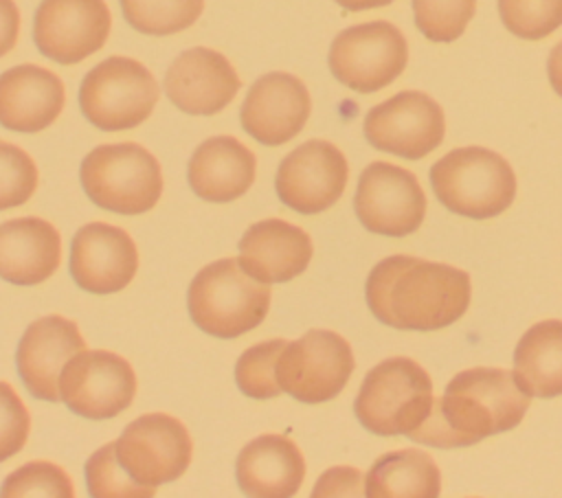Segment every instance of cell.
Returning <instances> with one entry per match:
<instances>
[{"mask_svg": "<svg viewBox=\"0 0 562 498\" xmlns=\"http://www.w3.org/2000/svg\"><path fill=\"white\" fill-rule=\"evenodd\" d=\"M235 476L246 496L288 498L299 491L305 478V459L292 439L261 434L237 454Z\"/></svg>", "mask_w": 562, "mask_h": 498, "instance_id": "7402d4cb", "label": "cell"}, {"mask_svg": "<svg viewBox=\"0 0 562 498\" xmlns=\"http://www.w3.org/2000/svg\"><path fill=\"white\" fill-rule=\"evenodd\" d=\"M349 178L345 154L327 140H307L279 165L274 189L279 200L303 215L334 206Z\"/></svg>", "mask_w": 562, "mask_h": 498, "instance_id": "9a60e30c", "label": "cell"}, {"mask_svg": "<svg viewBox=\"0 0 562 498\" xmlns=\"http://www.w3.org/2000/svg\"><path fill=\"white\" fill-rule=\"evenodd\" d=\"M158 94L154 75L140 61L114 55L86 72L79 86V107L94 127L121 132L147 121Z\"/></svg>", "mask_w": 562, "mask_h": 498, "instance_id": "52a82bcc", "label": "cell"}, {"mask_svg": "<svg viewBox=\"0 0 562 498\" xmlns=\"http://www.w3.org/2000/svg\"><path fill=\"white\" fill-rule=\"evenodd\" d=\"M31 417L11 384L0 382V463L18 454L29 439Z\"/></svg>", "mask_w": 562, "mask_h": 498, "instance_id": "836d02e7", "label": "cell"}, {"mask_svg": "<svg viewBox=\"0 0 562 498\" xmlns=\"http://www.w3.org/2000/svg\"><path fill=\"white\" fill-rule=\"evenodd\" d=\"M514 377L531 397L562 395V320L531 325L514 349Z\"/></svg>", "mask_w": 562, "mask_h": 498, "instance_id": "d4e9b609", "label": "cell"}, {"mask_svg": "<svg viewBox=\"0 0 562 498\" xmlns=\"http://www.w3.org/2000/svg\"><path fill=\"white\" fill-rule=\"evenodd\" d=\"M66 103L61 79L42 66L22 64L0 75V125L35 134L57 121Z\"/></svg>", "mask_w": 562, "mask_h": 498, "instance_id": "ffe728a7", "label": "cell"}, {"mask_svg": "<svg viewBox=\"0 0 562 498\" xmlns=\"http://www.w3.org/2000/svg\"><path fill=\"white\" fill-rule=\"evenodd\" d=\"M2 498H24V496H53V498H72L75 487L70 476L50 461H31L11 472L2 487Z\"/></svg>", "mask_w": 562, "mask_h": 498, "instance_id": "4dcf8cb0", "label": "cell"}, {"mask_svg": "<svg viewBox=\"0 0 562 498\" xmlns=\"http://www.w3.org/2000/svg\"><path fill=\"white\" fill-rule=\"evenodd\" d=\"M112 29L105 0H42L33 18V39L40 53L72 66L103 48Z\"/></svg>", "mask_w": 562, "mask_h": 498, "instance_id": "5bb4252c", "label": "cell"}, {"mask_svg": "<svg viewBox=\"0 0 562 498\" xmlns=\"http://www.w3.org/2000/svg\"><path fill=\"white\" fill-rule=\"evenodd\" d=\"M127 24L145 35H173L198 22L204 0H119Z\"/></svg>", "mask_w": 562, "mask_h": 498, "instance_id": "4316f807", "label": "cell"}, {"mask_svg": "<svg viewBox=\"0 0 562 498\" xmlns=\"http://www.w3.org/2000/svg\"><path fill=\"white\" fill-rule=\"evenodd\" d=\"M312 112L305 83L290 72L261 75L248 90L239 121L261 145H283L301 134Z\"/></svg>", "mask_w": 562, "mask_h": 498, "instance_id": "2e32d148", "label": "cell"}, {"mask_svg": "<svg viewBox=\"0 0 562 498\" xmlns=\"http://www.w3.org/2000/svg\"><path fill=\"white\" fill-rule=\"evenodd\" d=\"M37 189V167L18 145L0 140V211L22 206Z\"/></svg>", "mask_w": 562, "mask_h": 498, "instance_id": "d6a6232c", "label": "cell"}, {"mask_svg": "<svg viewBox=\"0 0 562 498\" xmlns=\"http://www.w3.org/2000/svg\"><path fill=\"white\" fill-rule=\"evenodd\" d=\"M191 320L215 338H237L268 314L270 287L250 276L239 259H220L204 265L187 292Z\"/></svg>", "mask_w": 562, "mask_h": 498, "instance_id": "3957f363", "label": "cell"}, {"mask_svg": "<svg viewBox=\"0 0 562 498\" xmlns=\"http://www.w3.org/2000/svg\"><path fill=\"white\" fill-rule=\"evenodd\" d=\"M353 366V351L340 333L310 329L283 347L277 360V382L290 397L321 404L345 388Z\"/></svg>", "mask_w": 562, "mask_h": 498, "instance_id": "9c48e42d", "label": "cell"}, {"mask_svg": "<svg viewBox=\"0 0 562 498\" xmlns=\"http://www.w3.org/2000/svg\"><path fill=\"white\" fill-rule=\"evenodd\" d=\"M79 180L97 206L121 215L147 213L162 195L160 165L138 143L94 147L81 162Z\"/></svg>", "mask_w": 562, "mask_h": 498, "instance_id": "8992f818", "label": "cell"}, {"mask_svg": "<svg viewBox=\"0 0 562 498\" xmlns=\"http://www.w3.org/2000/svg\"><path fill=\"white\" fill-rule=\"evenodd\" d=\"M138 270V250L127 230L92 222L81 226L70 246V274L90 294H114L130 285Z\"/></svg>", "mask_w": 562, "mask_h": 498, "instance_id": "e0dca14e", "label": "cell"}, {"mask_svg": "<svg viewBox=\"0 0 562 498\" xmlns=\"http://www.w3.org/2000/svg\"><path fill=\"white\" fill-rule=\"evenodd\" d=\"M364 489H362V474L356 469V467H331L327 469L312 496L314 498H321V496H362Z\"/></svg>", "mask_w": 562, "mask_h": 498, "instance_id": "e575fe53", "label": "cell"}, {"mask_svg": "<svg viewBox=\"0 0 562 498\" xmlns=\"http://www.w3.org/2000/svg\"><path fill=\"white\" fill-rule=\"evenodd\" d=\"M364 296L371 314L408 331H435L457 322L472 296L465 270L448 263L393 254L373 265Z\"/></svg>", "mask_w": 562, "mask_h": 498, "instance_id": "6da1fadb", "label": "cell"}, {"mask_svg": "<svg viewBox=\"0 0 562 498\" xmlns=\"http://www.w3.org/2000/svg\"><path fill=\"white\" fill-rule=\"evenodd\" d=\"M86 485L94 498H147L156 494V487L136 483L119 463L114 441L101 445L86 461Z\"/></svg>", "mask_w": 562, "mask_h": 498, "instance_id": "f1b7e54d", "label": "cell"}, {"mask_svg": "<svg viewBox=\"0 0 562 498\" xmlns=\"http://www.w3.org/2000/svg\"><path fill=\"white\" fill-rule=\"evenodd\" d=\"M547 75L551 88L562 97V42H558L547 59Z\"/></svg>", "mask_w": 562, "mask_h": 498, "instance_id": "8d00e7d4", "label": "cell"}, {"mask_svg": "<svg viewBox=\"0 0 562 498\" xmlns=\"http://www.w3.org/2000/svg\"><path fill=\"white\" fill-rule=\"evenodd\" d=\"M20 11L13 0H0V57H4L18 42Z\"/></svg>", "mask_w": 562, "mask_h": 498, "instance_id": "d590c367", "label": "cell"}, {"mask_svg": "<svg viewBox=\"0 0 562 498\" xmlns=\"http://www.w3.org/2000/svg\"><path fill=\"white\" fill-rule=\"evenodd\" d=\"M476 0H413L415 24L430 42H454L472 20Z\"/></svg>", "mask_w": 562, "mask_h": 498, "instance_id": "1f68e13d", "label": "cell"}, {"mask_svg": "<svg viewBox=\"0 0 562 498\" xmlns=\"http://www.w3.org/2000/svg\"><path fill=\"white\" fill-rule=\"evenodd\" d=\"M353 208L367 230L384 237H404L422 226L426 195L408 169L378 160L360 173Z\"/></svg>", "mask_w": 562, "mask_h": 498, "instance_id": "4fadbf2b", "label": "cell"}, {"mask_svg": "<svg viewBox=\"0 0 562 498\" xmlns=\"http://www.w3.org/2000/svg\"><path fill=\"white\" fill-rule=\"evenodd\" d=\"M288 342L283 338L259 342L246 349L235 364L237 388L252 399H272L281 391L277 382V360Z\"/></svg>", "mask_w": 562, "mask_h": 498, "instance_id": "83f0119b", "label": "cell"}, {"mask_svg": "<svg viewBox=\"0 0 562 498\" xmlns=\"http://www.w3.org/2000/svg\"><path fill=\"white\" fill-rule=\"evenodd\" d=\"M432 399V380L422 364L395 355L364 375L353 412L362 428L373 434L411 437L428 419Z\"/></svg>", "mask_w": 562, "mask_h": 498, "instance_id": "277c9868", "label": "cell"}, {"mask_svg": "<svg viewBox=\"0 0 562 498\" xmlns=\"http://www.w3.org/2000/svg\"><path fill=\"white\" fill-rule=\"evenodd\" d=\"M437 200L470 219H490L507 211L516 197L509 162L487 147H459L430 167Z\"/></svg>", "mask_w": 562, "mask_h": 498, "instance_id": "5b68a950", "label": "cell"}, {"mask_svg": "<svg viewBox=\"0 0 562 498\" xmlns=\"http://www.w3.org/2000/svg\"><path fill=\"white\" fill-rule=\"evenodd\" d=\"M529 408V395L505 369H465L441 397L432 399L428 419L408 437L432 448H468L485 437L516 428Z\"/></svg>", "mask_w": 562, "mask_h": 498, "instance_id": "7a4b0ae2", "label": "cell"}, {"mask_svg": "<svg viewBox=\"0 0 562 498\" xmlns=\"http://www.w3.org/2000/svg\"><path fill=\"white\" fill-rule=\"evenodd\" d=\"M408 61L402 31L384 20L340 31L329 46V70L356 92H375L393 83Z\"/></svg>", "mask_w": 562, "mask_h": 498, "instance_id": "ba28073f", "label": "cell"}, {"mask_svg": "<svg viewBox=\"0 0 562 498\" xmlns=\"http://www.w3.org/2000/svg\"><path fill=\"white\" fill-rule=\"evenodd\" d=\"M114 448L121 467L147 487L180 478L193 454L189 430L167 412H149L134 419L123 428Z\"/></svg>", "mask_w": 562, "mask_h": 498, "instance_id": "30bf717a", "label": "cell"}, {"mask_svg": "<svg viewBox=\"0 0 562 498\" xmlns=\"http://www.w3.org/2000/svg\"><path fill=\"white\" fill-rule=\"evenodd\" d=\"M310 235L285 219H261L239 239V265L261 283H285L312 259Z\"/></svg>", "mask_w": 562, "mask_h": 498, "instance_id": "44dd1931", "label": "cell"}, {"mask_svg": "<svg viewBox=\"0 0 562 498\" xmlns=\"http://www.w3.org/2000/svg\"><path fill=\"white\" fill-rule=\"evenodd\" d=\"M446 134L441 105L419 90H404L371 107L364 116V138L371 147L408 160L424 158Z\"/></svg>", "mask_w": 562, "mask_h": 498, "instance_id": "7c38bea8", "label": "cell"}, {"mask_svg": "<svg viewBox=\"0 0 562 498\" xmlns=\"http://www.w3.org/2000/svg\"><path fill=\"white\" fill-rule=\"evenodd\" d=\"M134 395L136 373L112 351L83 349L59 373V399L86 419H112L130 408Z\"/></svg>", "mask_w": 562, "mask_h": 498, "instance_id": "8fae6325", "label": "cell"}, {"mask_svg": "<svg viewBox=\"0 0 562 498\" xmlns=\"http://www.w3.org/2000/svg\"><path fill=\"white\" fill-rule=\"evenodd\" d=\"M505 29L522 39H542L562 26V0H498Z\"/></svg>", "mask_w": 562, "mask_h": 498, "instance_id": "f546056e", "label": "cell"}, {"mask_svg": "<svg viewBox=\"0 0 562 498\" xmlns=\"http://www.w3.org/2000/svg\"><path fill=\"white\" fill-rule=\"evenodd\" d=\"M336 4H340L347 11H367V9H378V7H386L393 0H334Z\"/></svg>", "mask_w": 562, "mask_h": 498, "instance_id": "74e56055", "label": "cell"}, {"mask_svg": "<svg viewBox=\"0 0 562 498\" xmlns=\"http://www.w3.org/2000/svg\"><path fill=\"white\" fill-rule=\"evenodd\" d=\"M83 349L86 340L75 320L55 314L33 320L15 351L18 373L26 391L35 399L61 401L59 373L66 362Z\"/></svg>", "mask_w": 562, "mask_h": 498, "instance_id": "d6986e66", "label": "cell"}, {"mask_svg": "<svg viewBox=\"0 0 562 498\" xmlns=\"http://www.w3.org/2000/svg\"><path fill=\"white\" fill-rule=\"evenodd\" d=\"M239 86L231 61L204 46L180 53L165 72L167 99L193 116L217 114L235 99Z\"/></svg>", "mask_w": 562, "mask_h": 498, "instance_id": "ac0fdd59", "label": "cell"}, {"mask_svg": "<svg viewBox=\"0 0 562 498\" xmlns=\"http://www.w3.org/2000/svg\"><path fill=\"white\" fill-rule=\"evenodd\" d=\"M257 158L233 136L206 138L189 158L187 180L191 191L215 204L241 197L255 182Z\"/></svg>", "mask_w": 562, "mask_h": 498, "instance_id": "603a6c76", "label": "cell"}, {"mask_svg": "<svg viewBox=\"0 0 562 498\" xmlns=\"http://www.w3.org/2000/svg\"><path fill=\"white\" fill-rule=\"evenodd\" d=\"M439 494V467L419 450H395L380 456L364 478L369 498H437Z\"/></svg>", "mask_w": 562, "mask_h": 498, "instance_id": "484cf974", "label": "cell"}, {"mask_svg": "<svg viewBox=\"0 0 562 498\" xmlns=\"http://www.w3.org/2000/svg\"><path fill=\"white\" fill-rule=\"evenodd\" d=\"M61 261V237L40 217H15L0 224V279L37 285L55 274Z\"/></svg>", "mask_w": 562, "mask_h": 498, "instance_id": "cb8c5ba5", "label": "cell"}]
</instances>
